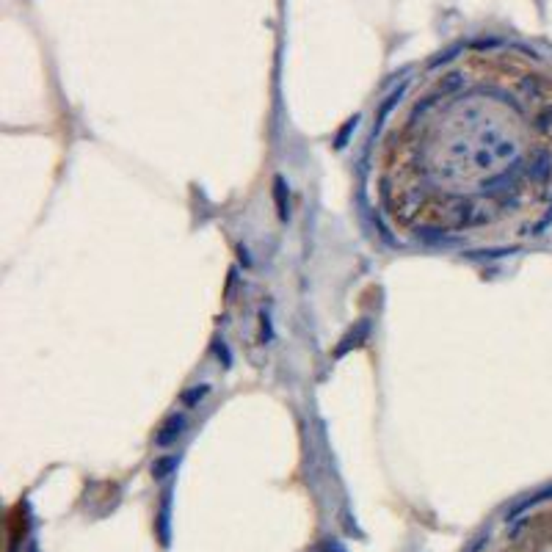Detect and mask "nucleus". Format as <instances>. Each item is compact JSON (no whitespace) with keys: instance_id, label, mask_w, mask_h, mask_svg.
<instances>
[{"instance_id":"nucleus-1","label":"nucleus","mask_w":552,"mask_h":552,"mask_svg":"<svg viewBox=\"0 0 552 552\" xmlns=\"http://www.w3.org/2000/svg\"><path fill=\"white\" fill-rule=\"evenodd\" d=\"M353 199L392 255L503 263L552 238V53L456 44L395 80L353 149Z\"/></svg>"},{"instance_id":"nucleus-2","label":"nucleus","mask_w":552,"mask_h":552,"mask_svg":"<svg viewBox=\"0 0 552 552\" xmlns=\"http://www.w3.org/2000/svg\"><path fill=\"white\" fill-rule=\"evenodd\" d=\"M470 552H552V484L511 506Z\"/></svg>"}]
</instances>
